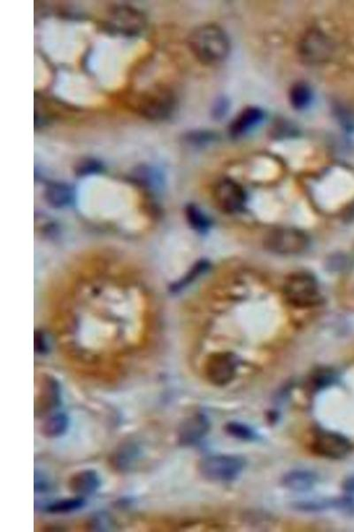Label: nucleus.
Listing matches in <instances>:
<instances>
[{"mask_svg":"<svg viewBox=\"0 0 354 532\" xmlns=\"http://www.w3.org/2000/svg\"><path fill=\"white\" fill-rule=\"evenodd\" d=\"M137 195L124 183L99 175H90L77 188L76 204L85 218L93 221L115 222L137 229L141 221L135 211Z\"/></svg>","mask_w":354,"mask_h":532,"instance_id":"f257e3e1","label":"nucleus"},{"mask_svg":"<svg viewBox=\"0 0 354 532\" xmlns=\"http://www.w3.org/2000/svg\"><path fill=\"white\" fill-rule=\"evenodd\" d=\"M144 47L137 38H103L90 54L89 69L105 88L117 89L124 82L128 66Z\"/></svg>","mask_w":354,"mask_h":532,"instance_id":"f03ea898","label":"nucleus"},{"mask_svg":"<svg viewBox=\"0 0 354 532\" xmlns=\"http://www.w3.org/2000/svg\"><path fill=\"white\" fill-rule=\"evenodd\" d=\"M89 29L85 24L50 20L42 31V45L54 61L71 63L85 49Z\"/></svg>","mask_w":354,"mask_h":532,"instance_id":"7ed1b4c3","label":"nucleus"},{"mask_svg":"<svg viewBox=\"0 0 354 532\" xmlns=\"http://www.w3.org/2000/svg\"><path fill=\"white\" fill-rule=\"evenodd\" d=\"M189 46L195 57L205 65H217L230 53V41L226 31L217 24L201 26L192 32Z\"/></svg>","mask_w":354,"mask_h":532,"instance_id":"20e7f679","label":"nucleus"},{"mask_svg":"<svg viewBox=\"0 0 354 532\" xmlns=\"http://www.w3.org/2000/svg\"><path fill=\"white\" fill-rule=\"evenodd\" d=\"M54 91L63 101L75 105L94 106L102 102V95L87 77L67 71L58 74Z\"/></svg>","mask_w":354,"mask_h":532,"instance_id":"39448f33","label":"nucleus"},{"mask_svg":"<svg viewBox=\"0 0 354 532\" xmlns=\"http://www.w3.org/2000/svg\"><path fill=\"white\" fill-rule=\"evenodd\" d=\"M283 296L288 304L302 309L313 307L321 301L317 280L307 273L289 275L283 285Z\"/></svg>","mask_w":354,"mask_h":532,"instance_id":"423d86ee","label":"nucleus"},{"mask_svg":"<svg viewBox=\"0 0 354 532\" xmlns=\"http://www.w3.org/2000/svg\"><path fill=\"white\" fill-rule=\"evenodd\" d=\"M246 462L236 456H214L204 458L199 464L201 475L209 481L230 483L243 473Z\"/></svg>","mask_w":354,"mask_h":532,"instance_id":"0eeeda50","label":"nucleus"},{"mask_svg":"<svg viewBox=\"0 0 354 532\" xmlns=\"http://www.w3.org/2000/svg\"><path fill=\"white\" fill-rule=\"evenodd\" d=\"M311 450L318 456L326 459L340 460L346 458L352 451L353 444L348 438L342 434L318 428L312 438Z\"/></svg>","mask_w":354,"mask_h":532,"instance_id":"6e6552de","label":"nucleus"},{"mask_svg":"<svg viewBox=\"0 0 354 532\" xmlns=\"http://www.w3.org/2000/svg\"><path fill=\"white\" fill-rule=\"evenodd\" d=\"M239 360L231 353L211 355L205 366V377L209 382L217 387L230 385L236 377Z\"/></svg>","mask_w":354,"mask_h":532,"instance_id":"1a4fd4ad","label":"nucleus"},{"mask_svg":"<svg viewBox=\"0 0 354 532\" xmlns=\"http://www.w3.org/2000/svg\"><path fill=\"white\" fill-rule=\"evenodd\" d=\"M331 46L327 35L320 30L305 32L298 45V54L308 65H317L329 59Z\"/></svg>","mask_w":354,"mask_h":532,"instance_id":"9d476101","label":"nucleus"},{"mask_svg":"<svg viewBox=\"0 0 354 532\" xmlns=\"http://www.w3.org/2000/svg\"><path fill=\"white\" fill-rule=\"evenodd\" d=\"M61 404V388L56 377L44 375L40 380L35 398V415H46L56 410Z\"/></svg>","mask_w":354,"mask_h":532,"instance_id":"9b49d317","label":"nucleus"},{"mask_svg":"<svg viewBox=\"0 0 354 532\" xmlns=\"http://www.w3.org/2000/svg\"><path fill=\"white\" fill-rule=\"evenodd\" d=\"M214 200L221 211L235 213L244 207L246 195L239 184L233 179H225L215 186Z\"/></svg>","mask_w":354,"mask_h":532,"instance_id":"f8f14e48","label":"nucleus"},{"mask_svg":"<svg viewBox=\"0 0 354 532\" xmlns=\"http://www.w3.org/2000/svg\"><path fill=\"white\" fill-rule=\"evenodd\" d=\"M267 246L270 250L282 254L301 252L307 246V238L303 233L292 229H279L272 232L267 238Z\"/></svg>","mask_w":354,"mask_h":532,"instance_id":"ddd939ff","label":"nucleus"},{"mask_svg":"<svg viewBox=\"0 0 354 532\" xmlns=\"http://www.w3.org/2000/svg\"><path fill=\"white\" fill-rule=\"evenodd\" d=\"M210 430V421L202 412L192 414L180 424L177 430V440L181 446H193L207 436Z\"/></svg>","mask_w":354,"mask_h":532,"instance_id":"4468645a","label":"nucleus"},{"mask_svg":"<svg viewBox=\"0 0 354 532\" xmlns=\"http://www.w3.org/2000/svg\"><path fill=\"white\" fill-rule=\"evenodd\" d=\"M67 485L74 494L85 498L94 494L101 488V476L96 470H80L71 476Z\"/></svg>","mask_w":354,"mask_h":532,"instance_id":"2eb2a0df","label":"nucleus"},{"mask_svg":"<svg viewBox=\"0 0 354 532\" xmlns=\"http://www.w3.org/2000/svg\"><path fill=\"white\" fill-rule=\"evenodd\" d=\"M264 118L265 113L257 106L244 108L231 122L230 134L233 137L243 136L259 125L264 120Z\"/></svg>","mask_w":354,"mask_h":532,"instance_id":"dca6fc26","label":"nucleus"},{"mask_svg":"<svg viewBox=\"0 0 354 532\" xmlns=\"http://www.w3.org/2000/svg\"><path fill=\"white\" fill-rule=\"evenodd\" d=\"M176 108L175 96L171 92H163L151 98L144 106V115L154 118L164 119L171 115Z\"/></svg>","mask_w":354,"mask_h":532,"instance_id":"f3484780","label":"nucleus"},{"mask_svg":"<svg viewBox=\"0 0 354 532\" xmlns=\"http://www.w3.org/2000/svg\"><path fill=\"white\" fill-rule=\"evenodd\" d=\"M318 480L317 474L305 469H295L286 473L283 485L291 491L303 492L310 491Z\"/></svg>","mask_w":354,"mask_h":532,"instance_id":"a211bd4d","label":"nucleus"},{"mask_svg":"<svg viewBox=\"0 0 354 532\" xmlns=\"http://www.w3.org/2000/svg\"><path fill=\"white\" fill-rule=\"evenodd\" d=\"M313 90L307 83H295L289 92V103L296 111H304L313 102Z\"/></svg>","mask_w":354,"mask_h":532,"instance_id":"6ab92c4d","label":"nucleus"},{"mask_svg":"<svg viewBox=\"0 0 354 532\" xmlns=\"http://www.w3.org/2000/svg\"><path fill=\"white\" fill-rule=\"evenodd\" d=\"M69 427V418L63 412L50 416L47 419L43 427H42V434L48 438H56L62 437L67 433Z\"/></svg>","mask_w":354,"mask_h":532,"instance_id":"aec40b11","label":"nucleus"},{"mask_svg":"<svg viewBox=\"0 0 354 532\" xmlns=\"http://www.w3.org/2000/svg\"><path fill=\"white\" fill-rule=\"evenodd\" d=\"M86 503L85 498L77 496L76 498L60 499V501L51 503L46 508L47 513L54 515L69 514V513L79 510L85 507Z\"/></svg>","mask_w":354,"mask_h":532,"instance_id":"412c9836","label":"nucleus"},{"mask_svg":"<svg viewBox=\"0 0 354 532\" xmlns=\"http://www.w3.org/2000/svg\"><path fill=\"white\" fill-rule=\"evenodd\" d=\"M225 431L227 432L230 436L237 438V440L243 441H255L258 440V435L249 427L240 422L230 421L225 426Z\"/></svg>","mask_w":354,"mask_h":532,"instance_id":"4be33fe9","label":"nucleus"},{"mask_svg":"<svg viewBox=\"0 0 354 532\" xmlns=\"http://www.w3.org/2000/svg\"><path fill=\"white\" fill-rule=\"evenodd\" d=\"M137 456V448L131 446V444H125L115 453L114 458H112V463L119 469H126L131 466Z\"/></svg>","mask_w":354,"mask_h":532,"instance_id":"5701e85b","label":"nucleus"},{"mask_svg":"<svg viewBox=\"0 0 354 532\" xmlns=\"http://www.w3.org/2000/svg\"><path fill=\"white\" fill-rule=\"evenodd\" d=\"M333 508L343 513V514L354 515V498L352 496H344L334 499Z\"/></svg>","mask_w":354,"mask_h":532,"instance_id":"b1692460","label":"nucleus"},{"mask_svg":"<svg viewBox=\"0 0 354 532\" xmlns=\"http://www.w3.org/2000/svg\"><path fill=\"white\" fill-rule=\"evenodd\" d=\"M228 102L227 99L220 98L212 106V114L214 119H221L227 114Z\"/></svg>","mask_w":354,"mask_h":532,"instance_id":"393cba45","label":"nucleus"},{"mask_svg":"<svg viewBox=\"0 0 354 532\" xmlns=\"http://www.w3.org/2000/svg\"><path fill=\"white\" fill-rule=\"evenodd\" d=\"M35 60H37L38 64H40V70L35 67V87H40L44 86V83L47 81L48 73L46 66L40 58L35 57Z\"/></svg>","mask_w":354,"mask_h":532,"instance_id":"a878e982","label":"nucleus"},{"mask_svg":"<svg viewBox=\"0 0 354 532\" xmlns=\"http://www.w3.org/2000/svg\"><path fill=\"white\" fill-rule=\"evenodd\" d=\"M212 135L204 131L191 132L187 137L189 143L202 145L212 140Z\"/></svg>","mask_w":354,"mask_h":532,"instance_id":"bb28decb","label":"nucleus"},{"mask_svg":"<svg viewBox=\"0 0 354 532\" xmlns=\"http://www.w3.org/2000/svg\"><path fill=\"white\" fill-rule=\"evenodd\" d=\"M48 488L46 479H42L40 474L35 473V492H44Z\"/></svg>","mask_w":354,"mask_h":532,"instance_id":"cd10ccee","label":"nucleus"},{"mask_svg":"<svg viewBox=\"0 0 354 532\" xmlns=\"http://www.w3.org/2000/svg\"><path fill=\"white\" fill-rule=\"evenodd\" d=\"M343 490L348 494H354V476H349L343 483Z\"/></svg>","mask_w":354,"mask_h":532,"instance_id":"c85d7f7f","label":"nucleus"}]
</instances>
